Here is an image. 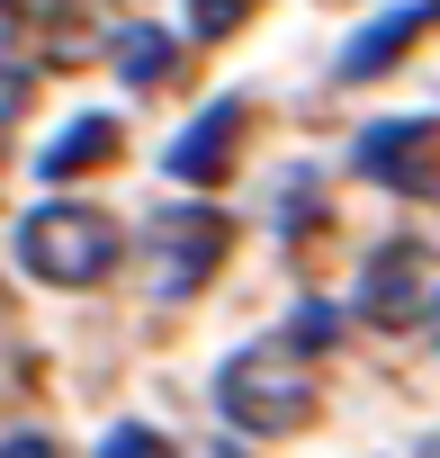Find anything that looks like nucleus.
<instances>
[{
	"mask_svg": "<svg viewBox=\"0 0 440 458\" xmlns=\"http://www.w3.org/2000/svg\"><path fill=\"white\" fill-rule=\"evenodd\" d=\"M99 458H171V440H162L153 422H117V431L99 440Z\"/></svg>",
	"mask_w": 440,
	"mask_h": 458,
	"instance_id": "f8f14e48",
	"label": "nucleus"
},
{
	"mask_svg": "<svg viewBox=\"0 0 440 458\" xmlns=\"http://www.w3.org/2000/svg\"><path fill=\"white\" fill-rule=\"evenodd\" d=\"M234 135H243V99H216V108H207V117L171 144V180H225Z\"/></svg>",
	"mask_w": 440,
	"mask_h": 458,
	"instance_id": "0eeeda50",
	"label": "nucleus"
},
{
	"mask_svg": "<svg viewBox=\"0 0 440 458\" xmlns=\"http://www.w3.org/2000/svg\"><path fill=\"white\" fill-rule=\"evenodd\" d=\"M19 99H28V64H10V55H0V126L19 117Z\"/></svg>",
	"mask_w": 440,
	"mask_h": 458,
	"instance_id": "ddd939ff",
	"label": "nucleus"
},
{
	"mask_svg": "<svg viewBox=\"0 0 440 458\" xmlns=\"http://www.w3.org/2000/svg\"><path fill=\"white\" fill-rule=\"evenodd\" d=\"M315 342L297 333H270V342H243L225 369H216V413L252 440H279V431H306L315 422Z\"/></svg>",
	"mask_w": 440,
	"mask_h": 458,
	"instance_id": "f257e3e1",
	"label": "nucleus"
},
{
	"mask_svg": "<svg viewBox=\"0 0 440 458\" xmlns=\"http://www.w3.org/2000/svg\"><path fill=\"white\" fill-rule=\"evenodd\" d=\"M0 458H63L55 440H37V431H19V440H0Z\"/></svg>",
	"mask_w": 440,
	"mask_h": 458,
	"instance_id": "4468645a",
	"label": "nucleus"
},
{
	"mask_svg": "<svg viewBox=\"0 0 440 458\" xmlns=\"http://www.w3.org/2000/svg\"><path fill=\"white\" fill-rule=\"evenodd\" d=\"M431 333H440V306H431Z\"/></svg>",
	"mask_w": 440,
	"mask_h": 458,
	"instance_id": "2eb2a0df",
	"label": "nucleus"
},
{
	"mask_svg": "<svg viewBox=\"0 0 440 458\" xmlns=\"http://www.w3.org/2000/svg\"><path fill=\"white\" fill-rule=\"evenodd\" d=\"M252 10H261V0H189V28H198V37H234Z\"/></svg>",
	"mask_w": 440,
	"mask_h": 458,
	"instance_id": "9b49d317",
	"label": "nucleus"
},
{
	"mask_svg": "<svg viewBox=\"0 0 440 458\" xmlns=\"http://www.w3.org/2000/svg\"><path fill=\"white\" fill-rule=\"evenodd\" d=\"M117 72H126V81H162V72H171V46H162L153 28H126V37H117Z\"/></svg>",
	"mask_w": 440,
	"mask_h": 458,
	"instance_id": "9d476101",
	"label": "nucleus"
},
{
	"mask_svg": "<svg viewBox=\"0 0 440 458\" xmlns=\"http://www.w3.org/2000/svg\"><path fill=\"white\" fill-rule=\"evenodd\" d=\"M126 28H135V19H117L108 0H55V10H46V55H55V64H90V55H108Z\"/></svg>",
	"mask_w": 440,
	"mask_h": 458,
	"instance_id": "423d86ee",
	"label": "nucleus"
},
{
	"mask_svg": "<svg viewBox=\"0 0 440 458\" xmlns=\"http://www.w3.org/2000/svg\"><path fill=\"white\" fill-rule=\"evenodd\" d=\"M117 153V117H72L46 153H37V171L46 180H72V171H90V162H108Z\"/></svg>",
	"mask_w": 440,
	"mask_h": 458,
	"instance_id": "6e6552de",
	"label": "nucleus"
},
{
	"mask_svg": "<svg viewBox=\"0 0 440 458\" xmlns=\"http://www.w3.org/2000/svg\"><path fill=\"white\" fill-rule=\"evenodd\" d=\"M431 306H440V270H431V252H422V243H386V252L360 270V315H368L377 333L431 324Z\"/></svg>",
	"mask_w": 440,
	"mask_h": 458,
	"instance_id": "20e7f679",
	"label": "nucleus"
},
{
	"mask_svg": "<svg viewBox=\"0 0 440 458\" xmlns=\"http://www.w3.org/2000/svg\"><path fill=\"white\" fill-rule=\"evenodd\" d=\"M360 171L386 189H440V126L431 117H386L360 135Z\"/></svg>",
	"mask_w": 440,
	"mask_h": 458,
	"instance_id": "39448f33",
	"label": "nucleus"
},
{
	"mask_svg": "<svg viewBox=\"0 0 440 458\" xmlns=\"http://www.w3.org/2000/svg\"><path fill=\"white\" fill-rule=\"evenodd\" d=\"M413 28H422L413 10H395V19H377V37H360V46L342 55V72H377L386 55H404V46H413Z\"/></svg>",
	"mask_w": 440,
	"mask_h": 458,
	"instance_id": "1a4fd4ad",
	"label": "nucleus"
},
{
	"mask_svg": "<svg viewBox=\"0 0 440 458\" xmlns=\"http://www.w3.org/2000/svg\"><path fill=\"white\" fill-rule=\"evenodd\" d=\"M126 261V234L108 207H81V198H55L19 225V270L46 279V288H99L108 270Z\"/></svg>",
	"mask_w": 440,
	"mask_h": 458,
	"instance_id": "f03ea898",
	"label": "nucleus"
},
{
	"mask_svg": "<svg viewBox=\"0 0 440 458\" xmlns=\"http://www.w3.org/2000/svg\"><path fill=\"white\" fill-rule=\"evenodd\" d=\"M225 243H234V225L216 207H162L144 225V279H153V297H198L216 279V261H225Z\"/></svg>",
	"mask_w": 440,
	"mask_h": 458,
	"instance_id": "7ed1b4c3",
	"label": "nucleus"
}]
</instances>
